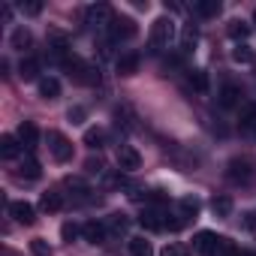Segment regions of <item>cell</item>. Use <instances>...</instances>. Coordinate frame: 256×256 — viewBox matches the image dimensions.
<instances>
[{
  "instance_id": "1",
  "label": "cell",
  "mask_w": 256,
  "mask_h": 256,
  "mask_svg": "<svg viewBox=\"0 0 256 256\" xmlns=\"http://www.w3.org/2000/svg\"><path fill=\"white\" fill-rule=\"evenodd\" d=\"M175 22L169 18V16H160L154 24H151V42L157 46V48H169L172 46V40H175Z\"/></svg>"
},
{
  "instance_id": "2",
  "label": "cell",
  "mask_w": 256,
  "mask_h": 256,
  "mask_svg": "<svg viewBox=\"0 0 256 256\" xmlns=\"http://www.w3.org/2000/svg\"><path fill=\"white\" fill-rule=\"evenodd\" d=\"M46 139H48V151H52V157H54L58 163H70V160H72V142H70L64 133L52 130Z\"/></svg>"
},
{
  "instance_id": "3",
  "label": "cell",
  "mask_w": 256,
  "mask_h": 256,
  "mask_svg": "<svg viewBox=\"0 0 256 256\" xmlns=\"http://www.w3.org/2000/svg\"><path fill=\"white\" fill-rule=\"evenodd\" d=\"M226 178H229L232 184H241V187H247V184L253 181V166H250L247 160L235 157V160H229V163H226Z\"/></svg>"
},
{
  "instance_id": "4",
  "label": "cell",
  "mask_w": 256,
  "mask_h": 256,
  "mask_svg": "<svg viewBox=\"0 0 256 256\" xmlns=\"http://www.w3.org/2000/svg\"><path fill=\"white\" fill-rule=\"evenodd\" d=\"M108 34H112L114 42H124V40H133V36L139 34V28H136L133 18H114V22L108 24Z\"/></svg>"
},
{
  "instance_id": "5",
  "label": "cell",
  "mask_w": 256,
  "mask_h": 256,
  "mask_svg": "<svg viewBox=\"0 0 256 256\" xmlns=\"http://www.w3.org/2000/svg\"><path fill=\"white\" fill-rule=\"evenodd\" d=\"M84 18H88V24H94V28H108V24L114 22V16H112V6H108V4H94V6H88Z\"/></svg>"
},
{
  "instance_id": "6",
  "label": "cell",
  "mask_w": 256,
  "mask_h": 256,
  "mask_svg": "<svg viewBox=\"0 0 256 256\" xmlns=\"http://www.w3.org/2000/svg\"><path fill=\"white\" fill-rule=\"evenodd\" d=\"M118 166H120L124 172H136V169L142 166V154H139L133 145H120V148H118Z\"/></svg>"
},
{
  "instance_id": "7",
  "label": "cell",
  "mask_w": 256,
  "mask_h": 256,
  "mask_svg": "<svg viewBox=\"0 0 256 256\" xmlns=\"http://www.w3.org/2000/svg\"><path fill=\"white\" fill-rule=\"evenodd\" d=\"M223 244V238L220 235H214V232H199L196 235V241H193V247H196V253H202V256H214L217 253V247Z\"/></svg>"
},
{
  "instance_id": "8",
  "label": "cell",
  "mask_w": 256,
  "mask_h": 256,
  "mask_svg": "<svg viewBox=\"0 0 256 256\" xmlns=\"http://www.w3.org/2000/svg\"><path fill=\"white\" fill-rule=\"evenodd\" d=\"M10 217L16 223H22V226H30L36 220V211H34L30 202H10Z\"/></svg>"
},
{
  "instance_id": "9",
  "label": "cell",
  "mask_w": 256,
  "mask_h": 256,
  "mask_svg": "<svg viewBox=\"0 0 256 256\" xmlns=\"http://www.w3.org/2000/svg\"><path fill=\"white\" fill-rule=\"evenodd\" d=\"M163 217H166V211H160V208H145V211L139 214V226L148 229V232H160V229H163Z\"/></svg>"
},
{
  "instance_id": "10",
  "label": "cell",
  "mask_w": 256,
  "mask_h": 256,
  "mask_svg": "<svg viewBox=\"0 0 256 256\" xmlns=\"http://www.w3.org/2000/svg\"><path fill=\"white\" fill-rule=\"evenodd\" d=\"M18 142H22L28 151L36 148V142H40V130H36V124H34V120H22V124H18Z\"/></svg>"
},
{
  "instance_id": "11",
  "label": "cell",
  "mask_w": 256,
  "mask_h": 256,
  "mask_svg": "<svg viewBox=\"0 0 256 256\" xmlns=\"http://www.w3.org/2000/svg\"><path fill=\"white\" fill-rule=\"evenodd\" d=\"M82 235H84L88 244H102L106 235H108V229H106V223H100V220H88V223L82 226Z\"/></svg>"
},
{
  "instance_id": "12",
  "label": "cell",
  "mask_w": 256,
  "mask_h": 256,
  "mask_svg": "<svg viewBox=\"0 0 256 256\" xmlns=\"http://www.w3.org/2000/svg\"><path fill=\"white\" fill-rule=\"evenodd\" d=\"M118 76H124V78H130V76H136L139 72V54L136 52H126V54H120L118 58Z\"/></svg>"
},
{
  "instance_id": "13",
  "label": "cell",
  "mask_w": 256,
  "mask_h": 256,
  "mask_svg": "<svg viewBox=\"0 0 256 256\" xmlns=\"http://www.w3.org/2000/svg\"><path fill=\"white\" fill-rule=\"evenodd\" d=\"M241 96H244V94H241V88L229 82V84H223V88H220V96H217V100H220V106H223V108H235V106L241 102Z\"/></svg>"
},
{
  "instance_id": "14",
  "label": "cell",
  "mask_w": 256,
  "mask_h": 256,
  "mask_svg": "<svg viewBox=\"0 0 256 256\" xmlns=\"http://www.w3.org/2000/svg\"><path fill=\"white\" fill-rule=\"evenodd\" d=\"M0 157H4V160H18L22 157L18 136H4V139H0Z\"/></svg>"
},
{
  "instance_id": "15",
  "label": "cell",
  "mask_w": 256,
  "mask_h": 256,
  "mask_svg": "<svg viewBox=\"0 0 256 256\" xmlns=\"http://www.w3.org/2000/svg\"><path fill=\"white\" fill-rule=\"evenodd\" d=\"M10 46H12L16 52H28V48L34 46V34H30L28 28H16L12 36H10Z\"/></svg>"
},
{
  "instance_id": "16",
  "label": "cell",
  "mask_w": 256,
  "mask_h": 256,
  "mask_svg": "<svg viewBox=\"0 0 256 256\" xmlns=\"http://www.w3.org/2000/svg\"><path fill=\"white\" fill-rule=\"evenodd\" d=\"M18 78L22 82H40V60L36 58H24L18 64Z\"/></svg>"
},
{
  "instance_id": "17",
  "label": "cell",
  "mask_w": 256,
  "mask_h": 256,
  "mask_svg": "<svg viewBox=\"0 0 256 256\" xmlns=\"http://www.w3.org/2000/svg\"><path fill=\"white\" fill-rule=\"evenodd\" d=\"M40 96L42 100H58L60 96V82L54 76H42L40 78Z\"/></svg>"
},
{
  "instance_id": "18",
  "label": "cell",
  "mask_w": 256,
  "mask_h": 256,
  "mask_svg": "<svg viewBox=\"0 0 256 256\" xmlns=\"http://www.w3.org/2000/svg\"><path fill=\"white\" fill-rule=\"evenodd\" d=\"M106 130L102 126H90V130H84V145L90 148V151H100V148H106Z\"/></svg>"
},
{
  "instance_id": "19",
  "label": "cell",
  "mask_w": 256,
  "mask_h": 256,
  "mask_svg": "<svg viewBox=\"0 0 256 256\" xmlns=\"http://www.w3.org/2000/svg\"><path fill=\"white\" fill-rule=\"evenodd\" d=\"M196 40H199L196 24H184V30H181V52H184V54H190V52H193V46H196Z\"/></svg>"
},
{
  "instance_id": "20",
  "label": "cell",
  "mask_w": 256,
  "mask_h": 256,
  "mask_svg": "<svg viewBox=\"0 0 256 256\" xmlns=\"http://www.w3.org/2000/svg\"><path fill=\"white\" fill-rule=\"evenodd\" d=\"M178 205H181V217H184V220H190V217H199V211H202V202H199L196 196H184Z\"/></svg>"
},
{
  "instance_id": "21",
  "label": "cell",
  "mask_w": 256,
  "mask_h": 256,
  "mask_svg": "<svg viewBox=\"0 0 256 256\" xmlns=\"http://www.w3.org/2000/svg\"><path fill=\"white\" fill-rule=\"evenodd\" d=\"M42 211H48V214H58L60 208H64V196L60 193H42Z\"/></svg>"
},
{
  "instance_id": "22",
  "label": "cell",
  "mask_w": 256,
  "mask_h": 256,
  "mask_svg": "<svg viewBox=\"0 0 256 256\" xmlns=\"http://www.w3.org/2000/svg\"><path fill=\"white\" fill-rule=\"evenodd\" d=\"M196 12L202 18H214L220 12V0H196Z\"/></svg>"
},
{
  "instance_id": "23",
  "label": "cell",
  "mask_w": 256,
  "mask_h": 256,
  "mask_svg": "<svg viewBox=\"0 0 256 256\" xmlns=\"http://www.w3.org/2000/svg\"><path fill=\"white\" fill-rule=\"evenodd\" d=\"M126 247H130V253L133 256H154V250H151V241H145V238H130V244H126Z\"/></svg>"
},
{
  "instance_id": "24",
  "label": "cell",
  "mask_w": 256,
  "mask_h": 256,
  "mask_svg": "<svg viewBox=\"0 0 256 256\" xmlns=\"http://www.w3.org/2000/svg\"><path fill=\"white\" fill-rule=\"evenodd\" d=\"M229 36H232L235 42H244V40L250 36V24H247V22H238V18L229 22Z\"/></svg>"
},
{
  "instance_id": "25",
  "label": "cell",
  "mask_w": 256,
  "mask_h": 256,
  "mask_svg": "<svg viewBox=\"0 0 256 256\" xmlns=\"http://www.w3.org/2000/svg\"><path fill=\"white\" fill-rule=\"evenodd\" d=\"M211 211H214L217 217H229V214H232V199H229V196H214V199H211Z\"/></svg>"
},
{
  "instance_id": "26",
  "label": "cell",
  "mask_w": 256,
  "mask_h": 256,
  "mask_svg": "<svg viewBox=\"0 0 256 256\" xmlns=\"http://www.w3.org/2000/svg\"><path fill=\"white\" fill-rule=\"evenodd\" d=\"M187 78H190V84H193L199 94H208V72H205V70H190Z\"/></svg>"
},
{
  "instance_id": "27",
  "label": "cell",
  "mask_w": 256,
  "mask_h": 256,
  "mask_svg": "<svg viewBox=\"0 0 256 256\" xmlns=\"http://www.w3.org/2000/svg\"><path fill=\"white\" fill-rule=\"evenodd\" d=\"M22 175H24V178H30V181H36V178L42 175V169H40V163H36V160H34L30 154H28V157L22 160Z\"/></svg>"
},
{
  "instance_id": "28",
  "label": "cell",
  "mask_w": 256,
  "mask_h": 256,
  "mask_svg": "<svg viewBox=\"0 0 256 256\" xmlns=\"http://www.w3.org/2000/svg\"><path fill=\"white\" fill-rule=\"evenodd\" d=\"M108 229H112L114 235H124L126 229H130V217H126V214H112V217H108Z\"/></svg>"
},
{
  "instance_id": "29",
  "label": "cell",
  "mask_w": 256,
  "mask_h": 256,
  "mask_svg": "<svg viewBox=\"0 0 256 256\" xmlns=\"http://www.w3.org/2000/svg\"><path fill=\"white\" fill-rule=\"evenodd\" d=\"M241 126L256 133V102H247V106H244V112H241Z\"/></svg>"
},
{
  "instance_id": "30",
  "label": "cell",
  "mask_w": 256,
  "mask_h": 256,
  "mask_svg": "<svg viewBox=\"0 0 256 256\" xmlns=\"http://www.w3.org/2000/svg\"><path fill=\"white\" fill-rule=\"evenodd\" d=\"M232 60H235V64H253V48L244 46V42H238V46L232 48Z\"/></svg>"
},
{
  "instance_id": "31",
  "label": "cell",
  "mask_w": 256,
  "mask_h": 256,
  "mask_svg": "<svg viewBox=\"0 0 256 256\" xmlns=\"http://www.w3.org/2000/svg\"><path fill=\"white\" fill-rule=\"evenodd\" d=\"M66 118H70L72 124H84V120H88V108H84V106H70V108H66Z\"/></svg>"
},
{
  "instance_id": "32",
  "label": "cell",
  "mask_w": 256,
  "mask_h": 256,
  "mask_svg": "<svg viewBox=\"0 0 256 256\" xmlns=\"http://www.w3.org/2000/svg\"><path fill=\"white\" fill-rule=\"evenodd\" d=\"M30 253H34V256H52V247H48L46 238H34V241H30Z\"/></svg>"
},
{
  "instance_id": "33",
  "label": "cell",
  "mask_w": 256,
  "mask_h": 256,
  "mask_svg": "<svg viewBox=\"0 0 256 256\" xmlns=\"http://www.w3.org/2000/svg\"><path fill=\"white\" fill-rule=\"evenodd\" d=\"M78 235H82V229H78L76 223H64V226H60V238H64V241H70V244H72Z\"/></svg>"
},
{
  "instance_id": "34",
  "label": "cell",
  "mask_w": 256,
  "mask_h": 256,
  "mask_svg": "<svg viewBox=\"0 0 256 256\" xmlns=\"http://www.w3.org/2000/svg\"><path fill=\"white\" fill-rule=\"evenodd\" d=\"M102 169H106V166H102L100 157H90V160L84 163V172H88V175H102Z\"/></svg>"
},
{
  "instance_id": "35",
  "label": "cell",
  "mask_w": 256,
  "mask_h": 256,
  "mask_svg": "<svg viewBox=\"0 0 256 256\" xmlns=\"http://www.w3.org/2000/svg\"><path fill=\"white\" fill-rule=\"evenodd\" d=\"M160 256H187V247L184 244H166L160 250Z\"/></svg>"
},
{
  "instance_id": "36",
  "label": "cell",
  "mask_w": 256,
  "mask_h": 256,
  "mask_svg": "<svg viewBox=\"0 0 256 256\" xmlns=\"http://www.w3.org/2000/svg\"><path fill=\"white\" fill-rule=\"evenodd\" d=\"M22 12L24 16H40L42 12V4H40V0H28V4H22Z\"/></svg>"
},
{
  "instance_id": "37",
  "label": "cell",
  "mask_w": 256,
  "mask_h": 256,
  "mask_svg": "<svg viewBox=\"0 0 256 256\" xmlns=\"http://www.w3.org/2000/svg\"><path fill=\"white\" fill-rule=\"evenodd\" d=\"M66 184H70V187L76 190V196H82V199H84V196L90 193V190L84 187V181H78V178H66Z\"/></svg>"
},
{
  "instance_id": "38",
  "label": "cell",
  "mask_w": 256,
  "mask_h": 256,
  "mask_svg": "<svg viewBox=\"0 0 256 256\" xmlns=\"http://www.w3.org/2000/svg\"><path fill=\"white\" fill-rule=\"evenodd\" d=\"M184 226V220H178V217H172V214H166L163 217V229H172V232H178Z\"/></svg>"
},
{
  "instance_id": "39",
  "label": "cell",
  "mask_w": 256,
  "mask_h": 256,
  "mask_svg": "<svg viewBox=\"0 0 256 256\" xmlns=\"http://www.w3.org/2000/svg\"><path fill=\"white\" fill-rule=\"evenodd\" d=\"M244 226L256 235V211H247V214H244Z\"/></svg>"
},
{
  "instance_id": "40",
  "label": "cell",
  "mask_w": 256,
  "mask_h": 256,
  "mask_svg": "<svg viewBox=\"0 0 256 256\" xmlns=\"http://www.w3.org/2000/svg\"><path fill=\"white\" fill-rule=\"evenodd\" d=\"M253 28H256V10H253Z\"/></svg>"
}]
</instances>
